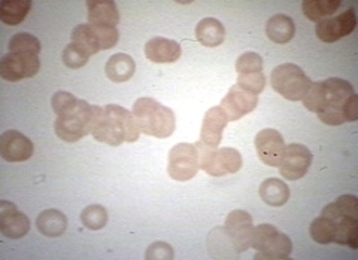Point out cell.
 I'll use <instances>...</instances> for the list:
<instances>
[{
    "label": "cell",
    "mask_w": 358,
    "mask_h": 260,
    "mask_svg": "<svg viewBox=\"0 0 358 260\" xmlns=\"http://www.w3.org/2000/svg\"><path fill=\"white\" fill-rule=\"evenodd\" d=\"M303 105L309 112L317 113L321 122L331 127L358 119V95L354 86L341 77L312 82Z\"/></svg>",
    "instance_id": "obj_1"
},
{
    "label": "cell",
    "mask_w": 358,
    "mask_h": 260,
    "mask_svg": "<svg viewBox=\"0 0 358 260\" xmlns=\"http://www.w3.org/2000/svg\"><path fill=\"white\" fill-rule=\"evenodd\" d=\"M139 134L136 119L127 109L117 105L97 107L92 130L94 140L109 146H120L122 143H134L139 139Z\"/></svg>",
    "instance_id": "obj_2"
},
{
    "label": "cell",
    "mask_w": 358,
    "mask_h": 260,
    "mask_svg": "<svg viewBox=\"0 0 358 260\" xmlns=\"http://www.w3.org/2000/svg\"><path fill=\"white\" fill-rule=\"evenodd\" d=\"M133 116L136 119L141 132L155 139L171 137L176 128L173 110L154 98L143 97L134 101Z\"/></svg>",
    "instance_id": "obj_3"
},
{
    "label": "cell",
    "mask_w": 358,
    "mask_h": 260,
    "mask_svg": "<svg viewBox=\"0 0 358 260\" xmlns=\"http://www.w3.org/2000/svg\"><path fill=\"white\" fill-rule=\"evenodd\" d=\"M97 107L92 106L84 100H80V103L75 107L73 112L66 116H57L54 123V130L57 137L67 142V143H76L85 135L92 134Z\"/></svg>",
    "instance_id": "obj_4"
},
{
    "label": "cell",
    "mask_w": 358,
    "mask_h": 260,
    "mask_svg": "<svg viewBox=\"0 0 358 260\" xmlns=\"http://www.w3.org/2000/svg\"><path fill=\"white\" fill-rule=\"evenodd\" d=\"M251 247L257 250L255 259L287 260L293 252V243L289 236L279 232L275 226L262 223L254 228Z\"/></svg>",
    "instance_id": "obj_5"
},
{
    "label": "cell",
    "mask_w": 358,
    "mask_h": 260,
    "mask_svg": "<svg viewBox=\"0 0 358 260\" xmlns=\"http://www.w3.org/2000/svg\"><path fill=\"white\" fill-rule=\"evenodd\" d=\"M196 148L199 152L200 168L205 169L209 176L222 177L241 171L243 160L239 151L233 148L212 149L201 142H197Z\"/></svg>",
    "instance_id": "obj_6"
},
{
    "label": "cell",
    "mask_w": 358,
    "mask_h": 260,
    "mask_svg": "<svg viewBox=\"0 0 358 260\" xmlns=\"http://www.w3.org/2000/svg\"><path fill=\"white\" fill-rule=\"evenodd\" d=\"M272 88L278 94L289 101L303 100L308 89L312 85L310 77L301 67L293 63H287L275 67L271 75Z\"/></svg>",
    "instance_id": "obj_7"
},
{
    "label": "cell",
    "mask_w": 358,
    "mask_h": 260,
    "mask_svg": "<svg viewBox=\"0 0 358 260\" xmlns=\"http://www.w3.org/2000/svg\"><path fill=\"white\" fill-rule=\"evenodd\" d=\"M72 43L88 55L114 48L118 43L120 33L117 27H99L93 24H80L72 31Z\"/></svg>",
    "instance_id": "obj_8"
},
{
    "label": "cell",
    "mask_w": 358,
    "mask_h": 260,
    "mask_svg": "<svg viewBox=\"0 0 358 260\" xmlns=\"http://www.w3.org/2000/svg\"><path fill=\"white\" fill-rule=\"evenodd\" d=\"M200 169L199 152L196 144L179 143L169 152V162H167V173L176 182H188L196 177Z\"/></svg>",
    "instance_id": "obj_9"
},
{
    "label": "cell",
    "mask_w": 358,
    "mask_h": 260,
    "mask_svg": "<svg viewBox=\"0 0 358 260\" xmlns=\"http://www.w3.org/2000/svg\"><path fill=\"white\" fill-rule=\"evenodd\" d=\"M39 55L9 52L0 60V76L9 82H18L21 79L36 76L39 73Z\"/></svg>",
    "instance_id": "obj_10"
},
{
    "label": "cell",
    "mask_w": 358,
    "mask_h": 260,
    "mask_svg": "<svg viewBox=\"0 0 358 260\" xmlns=\"http://www.w3.org/2000/svg\"><path fill=\"white\" fill-rule=\"evenodd\" d=\"M224 231L229 235L236 253L246 252L251 247L254 235L251 214L245 210H233L226 219Z\"/></svg>",
    "instance_id": "obj_11"
},
{
    "label": "cell",
    "mask_w": 358,
    "mask_h": 260,
    "mask_svg": "<svg viewBox=\"0 0 358 260\" xmlns=\"http://www.w3.org/2000/svg\"><path fill=\"white\" fill-rule=\"evenodd\" d=\"M357 27L355 9L350 8L334 18H324L317 22V36L326 43H334L342 38L350 36Z\"/></svg>",
    "instance_id": "obj_12"
},
{
    "label": "cell",
    "mask_w": 358,
    "mask_h": 260,
    "mask_svg": "<svg viewBox=\"0 0 358 260\" xmlns=\"http://www.w3.org/2000/svg\"><path fill=\"white\" fill-rule=\"evenodd\" d=\"M313 155L303 144H289L279 162V171L287 180H299L303 177L312 165Z\"/></svg>",
    "instance_id": "obj_13"
},
{
    "label": "cell",
    "mask_w": 358,
    "mask_h": 260,
    "mask_svg": "<svg viewBox=\"0 0 358 260\" xmlns=\"http://www.w3.org/2000/svg\"><path fill=\"white\" fill-rule=\"evenodd\" d=\"M255 149L260 161L267 167H278L285 152V140L282 134L273 128H264L255 135Z\"/></svg>",
    "instance_id": "obj_14"
},
{
    "label": "cell",
    "mask_w": 358,
    "mask_h": 260,
    "mask_svg": "<svg viewBox=\"0 0 358 260\" xmlns=\"http://www.w3.org/2000/svg\"><path fill=\"white\" fill-rule=\"evenodd\" d=\"M321 216L331 219L336 224L333 243L351 247L354 250L358 248V219L357 217L345 216V214H342L339 208L336 207L334 202L322 208Z\"/></svg>",
    "instance_id": "obj_15"
},
{
    "label": "cell",
    "mask_w": 358,
    "mask_h": 260,
    "mask_svg": "<svg viewBox=\"0 0 358 260\" xmlns=\"http://www.w3.org/2000/svg\"><path fill=\"white\" fill-rule=\"evenodd\" d=\"M35 146L20 131L10 130L0 135V155L8 162H24L30 160Z\"/></svg>",
    "instance_id": "obj_16"
},
{
    "label": "cell",
    "mask_w": 358,
    "mask_h": 260,
    "mask_svg": "<svg viewBox=\"0 0 358 260\" xmlns=\"http://www.w3.org/2000/svg\"><path fill=\"white\" fill-rule=\"evenodd\" d=\"M257 105H259V95L251 94L238 85H234L229 89L227 95L221 100L220 107L226 113L229 121H239L245 115L254 112Z\"/></svg>",
    "instance_id": "obj_17"
},
{
    "label": "cell",
    "mask_w": 358,
    "mask_h": 260,
    "mask_svg": "<svg viewBox=\"0 0 358 260\" xmlns=\"http://www.w3.org/2000/svg\"><path fill=\"white\" fill-rule=\"evenodd\" d=\"M30 231V219L15 204L0 201V232L10 240H18Z\"/></svg>",
    "instance_id": "obj_18"
},
{
    "label": "cell",
    "mask_w": 358,
    "mask_h": 260,
    "mask_svg": "<svg viewBox=\"0 0 358 260\" xmlns=\"http://www.w3.org/2000/svg\"><path fill=\"white\" fill-rule=\"evenodd\" d=\"M227 123H229V118L220 106L210 107L205 113L203 122H201L200 142L209 146L212 149H217L222 140V132L226 130Z\"/></svg>",
    "instance_id": "obj_19"
},
{
    "label": "cell",
    "mask_w": 358,
    "mask_h": 260,
    "mask_svg": "<svg viewBox=\"0 0 358 260\" xmlns=\"http://www.w3.org/2000/svg\"><path fill=\"white\" fill-rule=\"evenodd\" d=\"M145 55L152 63H175L182 55V48L176 40L166 38H154L145 45Z\"/></svg>",
    "instance_id": "obj_20"
},
{
    "label": "cell",
    "mask_w": 358,
    "mask_h": 260,
    "mask_svg": "<svg viewBox=\"0 0 358 260\" xmlns=\"http://www.w3.org/2000/svg\"><path fill=\"white\" fill-rule=\"evenodd\" d=\"M88 24L99 27H117L120 24V13L117 3L112 0H88Z\"/></svg>",
    "instance_id": "obj_21"
},
{
    "label": "cell",
    "mask_w": 358,
    "mask_h": 260,
    "mask_svg": "<svg viewBox=\"0 0 358 260\" xmlns=\"http://www.w3.org/2000/svg\"><path fill=\"white\" fill-rule=\"evenodd\" d=\"M266 35L273 43H288L296 35V26L293 18L285 14H276L271 17L266 24Z\"/></svg>",
    "instance_id": "obj_22"
},
{
    "label": "cell",
    "mask_w": 358,
    "mask_h": 260,
    "mask_svg": "<svg viewBox=\"0 0 358 260\" xmlns=\"http://www.w3.org/2000/svg\"><path fill=\"white\" fill-rule=\"evenodd\" d=\"M105 72L112 82H127L133 77L134 72H136V63L127 54H115L108 60Z\"/></svg>",
    "instance_id": "obj_23"
},
{
    "label": "cell",
    "mask_w": 358,
    "mask_h": 260,
    "mask_svg": "<svg viewBox=\"0 0 358 260\" xmlns=\"http://www.w3.org/2000/svg\"><path fill=\"white\" fill-rule=\"evenodd\" d=\"M197 40L206 48H215L224 42L226 38V29L222 22L217 18H205L201 20L196 27Z\"/></svg>",
    "instance_id": "obj_24"
},
{
    "label": "cell",
    "mask_w": 358,
    "mask_h": 260,
    "mask_svg": "<svg viewBox=\"0 0 358 260\" xmlns=\"http://www.w3.org/2000/svg\"><path fill=\"white\" fill-rule=\"evenodd\" d=\"M260 198L271 207H282L289 199V188L279 178H266L259 189Z\"/></svg>",
    "instance_id": "obj_25"
},
{
    "label": "cell",
    "mask_w": 358,
    "mask_h": 260,
    "mask_svg": "<svg viewBox=\"0 0 358 260\" xmlns=\"http://www.w3.org/2000/svg\"><path fill=\"white\" fill-rule=\"evenodd\" d=\"M36 228L42 235L48 236V238H55V236L64 234L67 219L59 210H45L36 219Z\"/></svg>",
    "instance_id": "obj_26"
},
{
    "label": "cell",
    "mask_w": 358,
    "mask_h": 260,
    "mask_svg": "<svg viewBox=\"0 0 358 260\" xmlns=\"http://www.w3.org/2000/svg\"><path fill=\"white\" fill-rule=\"evenodd\" d=\"M30 0H5L0 3V21L8 26H18L30 13Z\"/></svg>",
    "instance_id": "obj_27"
},
{
    "label": "cell",
    "mask_w": 358,
    "mask_h": 260,
    "mask_svg": "<svg viewBox=\"0 0 358 260\" xmlns=\"http://www.w3.org/2000/svg\"><path fill=\"white\" fill-rule=\"evenodd\" d=\"M339 0H305L301 3V10L308 20L310 21H321L329 18L336 10L341 8Z\"/></svg>",
    "instance_id": "obj_28"
},
{
    "label": "cell",
    "mask_w": 358,
    "mask_h": 260,
    "mask_svg": "<svg viewBox=\"0 0 358 260\" xmlns=\"http://www.w3.org/2000/svg\"><path fill=\"white\" fill-rule=\"evenodd\" d=\"M41 49L42 47L39 39L36 36H33L31 33H17V35L9 40V52L39 55Z\"/></svg>",
    "instance_id": "obj_29"
},
{
    "label": "cell",
    "mask_w": 358,
    "mask_h": 260,
    "mask_svg": "<svg viewBox=\"0 0 358 260\" xmlns=\"http://www.w3.org/2000/svg\"><path fill=\"white\" fill-rule=\"evenodd\" d=\"M310 238L318 244H330L334 240L336 224L331 219L326 216H320L310 223Z\"/></svg>",
    "instance_id": "obj_30"
},
{
    "label": "cell",
    "mask_w": 358,
    "mask_h": 260,
    "mask_svg": "<svg viewBox=\"0 0 358 260\" xmlns=\"http://www.w3.org/2000/svg\"><path fill=\"white\" fill-rule=\"evenodd\" d=\"M108 220H109V214L103 206H99V204L88 206L81 213L83 224L85 226V228L92 229V231L103 229L108 224Z\"/></svg>",
    "instance_id": "obj_31"
},
{
    "label": "cell",
    "mask_w": 358,
    "mask_h": 260,
    "mask_svg": "<svg viewBox=\"0 0 358 260\" xmlns=\"http://www.w3.org/2000/svg\"><path fill=\"white\" fill-rule=\"evenodd\" d=\"M78 103H80V98H76L75 95H72L71 93H66V91L55 93L51 100L52 110L55 112V115L57 116L69 115L71 112L75 110Z\"/></svg>",
    "instance_id": "obj_32"
},
{
    "label": "cell",
    "mask_w": 358,
    "mask_h": 260,
    "mask_svg": "<svg viewBox=\"0 0 358 260\" xmlns=\"http://www.w3.org/2000/svg\"><path fill=\"white\" fill-rule=\"evenodd\" d=\"M236 85L239 88L245 89V91L259 95V94H262L264 91V88H266V76H264L263 72L239 75Z\"/></svg>",
    "instance_id": "obj_33"
},
{
    "label": "cell",
    "mask_w": 358,
    "mask_h": 260,
    "mask_svg": "<svg viewBox=\"0 0 358 260\" xmlns=\"http://www.w3.org/2000/svg\"><path fill=\"white\" fill-rule=\"evenodd\" d=\"M63 63L66 67H69V69H81L87 63L90 55L83 51L80 47H76L75 43H69L63 51Z\"/></svg>",
    "instance_id": "obj_34"
},
{
    "label": "cell",
    "mask_w": 358,
    "mask_h": 260,
    "mask_svg": "<svg viewBox=\"0 0 358 260\" xmlns=\"http://www.w3.org/2000/svg\"><path fill=\"white\" fill-rule=\"evenodd\" d=\"M236 72L239 75L245 73H259L263 72V59L257 52H245L236 60Z\"/></svg>",
    "instance_id": "obj_35"
},
{
    "label": "cell",
    "mask_w": 358,
    "mask_h": 260,
    "mask_svg": "<svg viewBox=\"0 0 358 260\" xmlns=\"http://www.w3.org/2000/svg\"><path fill=\"white\" fill-rule=\"evenodd\" d=\"M145 257L148 260H171L175 257V253L171 244L157 241L147 248V254H145Z\"/></svg>",
    "instance_id": "obj_36"
},
{
    "label": "cell",
    "mask_w": 358,
    "mask_h": 260,
    "mask_svg": "<svg viewBox=\"0 0 358 260\" xmlns=\"http://www.w3.org/2000/svg\"><path fill=\"white\" fill-rule=\"evenodd\" d=\"M334 204L345 216L358 219V198L355 195H342L334 201Z\"/></svg>",
    "instance_id": "obj_37"
}]
</instances>
